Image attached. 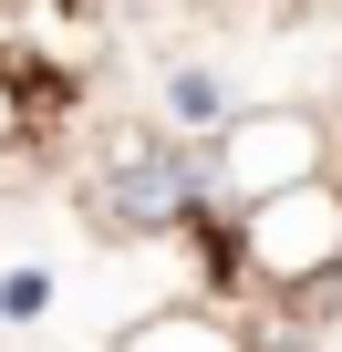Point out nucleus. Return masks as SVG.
I'll use <instances>...</instances> for the list:
<instances>
[{
  "label": "nucleus",
  "instance_id": "nucleus-1",
  "mask_svg": "<svg viewBox=\"0 0 342 352\" xmlns=\"http://www.w3.org/2000/svg\"><path fill=\"white\" fill-rule=\"evenodd\" d=\"M83 208H94V228L156 239V228H187V218L218 208V166H208V145H187V135H135V145H114V155L94 166Z\"/></svg>",
  "mask_w": 342,
  "mask_h": 352
},
{
  "label": "nucleus",
  "instance_id": "nucleus-2",
  "mask_svg": "<svg viewBox=\"0 0 342 352\" xmlns=\"http://www.w3.org/2000/svg\"><path fill=\"white\" fill-rule=\"evenodd\" d=\"M208 166H218V208H270V197H290V187H311V176L332 166V135H321V114L311 104H239L228 114V135L208 145Z\"/></svg>",
  "mask_w": 342,
  "mask_h": 352
},
{
  "label": "nucleus",
  "instance_id": "nucleus-3",
  "mask_svg": "<svg viewBox=\"0 0 342 352\" xmlns=\"http://www.w3.org/2000/svg\"><path fill=\"white\" fill-rule=\"evenodd\" d=\"M239 259H249L259 280H280V290L342 280V187H332V176H311V187L249 208V218H239Z\"/></svg>",
  "mask_w": 342,
  "mask_h": 352
},
{
  "label": "nucleus",
  "instance_id": "nucleus-4",
  "mask_svg": "<svg viewBox=\"0 0 342 352\" xmlns=\"http://www.w3.org/2000/svg\"><path fill=\"white\" fill-rule=\"evenodd\" d=\"M228 114H239V104H228V83H218L208 63H177V73H166V124H177L187 145H218Z\"/></svg>",
  "mask_w": 342,
  "mask_h": 352
},
{
  "label": "nucleus",
  "instance_id": "nucleus-5",
  "mask_svg": "<svg viewBox=\"0 0 342 352\" xmlns=\"http://www.w3.org/2000/svg\"><path fill=\"white\" fill-rule=\"evenodd\" d=\"M114 352H249V331L218 321V311H156V321H135Z\"/></svg>",
  "mask_w": 342,
  "mask_h": 352
},
{
  "label": "nucleus",
  "instance_id": "nucleus-6",
  "mask_svg": "<svg viewBox=\"0 0 342 352\" xmlns=\"http://www.w3.org/2000/svg\"><path fill=\"white\" fill-rule=\"evenodd\" d=\"M52 311V270H0V321H42Z\"/></svg>",
  "mask_w": 342,
  "mask_h": 352
},
{
  "label": "nucleus",
  "instance_id": "nucleus-7",
  "mask_svg": "<svg viewBox=\"0 0 342 352\" xmlns=\"http://www.w3.org/2000/svg\"><path fill=\"white\" fill-rule=\"evenodd\" d=\"M21 124H32V94H21V83H11V73H0V145H11V135H21Z\"/></svg>",
  "mask_w": 342,
  "mask_h": 352
}]
</instances>
